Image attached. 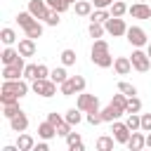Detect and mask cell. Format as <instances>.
<instances>
[{"instance_id": "cell-1", "label": "cell", "mask_w": 151, "mask_h": 151, "mask_svg": "<svg viewBox=\"0 0 151 151\" xmlns=\"http://www.w3.org/2000/svg\"><path fill=\"white\" fill-rule=\"evenodd\" d=\"M90 59H92V64H97L99 68H109V66H113V57H111V52H109V42H106L104 38H97V40L92 42Z\"/></svg>"}, {"instance_id": "cell-2", "label": "cell", "mask_w": 151, "mask_h": 151, "mask_svg": "<svg viewBox=\"0 0 151 151\" xmlns=\"http://www.w3.org/2000/svg\"><path fill=\"white\" fill-rule=\"evenodd\" d=\"M31 90H33L35 94H40V97L50 99V97H54V94H57V83H54L52 78H35V80L31 83Z\"/></svg>"}, {"instance_id": "cell-3", "label": "cell", "mask_w": 151, "mask_h": 151, "mask_svg": "<svg viewBox=\"0 0 151 151\" xmlns=\"http://www.w3.org/2000/svg\"><path fill=\"white\" fill-rule=\"evenodd\" d=\"M28 90H31V85H28L26 78H19V80H2V87H0V92H12V94H17L19 99L26 97Z\"/></svg>"}, {"instance_id": "cell-4", "label": "cell", "mask_w": 151, "mask_h": 151, "mask_svg": "<svg viewBox=\"0 0 151 151\" xmlns=\"http://www.w3.org/2000/svg\"><path fill=\"white\" fill-rule=\"evenodd\" d=\"M130 61H132V68L139 71V73H146L151 68V57L142 50V47H134L132 54H130Z\"/></svg>"}, {"instance_id": "cell-5", "label": "cell", "mask_w": 151, "mask_h": 151, "mask_svg": "<svg viewBox=\"0 0 151 151\" xmlns=\"http://www.w3.org/2000/svg\"><path fill=\"white\" fill-rule=\"evenodd\" d=\"M127 42L132 47H146L149 45V38H146V31L142 26H127V33H125Z\"/></svg>"}, {"instance_id": "cell-6", "label": "cell", "mask_w": 151, "mask_h": 151, "mask_svg": "<svg viewBox=\"0 0 151 151\" xmlns=\"http://www.w3.org/2000/svg\"><path fill=\"white\" fill-rule=\"evenodd\" d=\"M76 106H78L80 111H85V113H90V111H101V109H99V99H97L94 94H87L85 90H83V92H78Z\"/></svg>"}, {"instance_id": "cell-7", "label": "cell", "mask_w": 151, "mask_h": 151, "mask_svg": "<svg viewBox=\"0 0 151 151\" xmlns=\"http://www.w3.org/2000/svg\"><path fill=\"white\" fill-rule=\"evenodd\" d=\"M104 28H106V33H111L113 38H120V35L127 33V24H125L123 17H111V19L104 24Z\"/></svg>"}, {"instance_id": "cell-8", "label": "cell", "mask_w": 151, "mask_h": 151, "mask_svg": "<svg viewBox=\"0 0 151 151\" xmlns=\"http://www.w3.org/2000/svg\"><path fill=\"white\" fill-rule=\"evenodd\" d=\"M24 68H26L24 57L19 61H14V64H7L2 68V80H19V78H24Z\"/></svg>"}, {"instance_id": "cell-9", "label": "cell", "mask_w": 151, "mask_h": 151, "mask_svg": "<svg viewBox=\"0 0 151 151\" xmlns=\"http://www.w3.org/2000/svg\"><path fill=\"white\" fill-rule=\"evenodd\" d=\"M111 132H113V137H116L118 144H127V139L132 134V130L127 127V123H120V120H113L111 123Z\"/></svg>"}, {"instance_id": "cell-10", "label": "cell", "mask_w": 151, "mask_h": 151, "mask_svg": "<svg viewBox=\"0 0 151 151\" xmlns=\"http://www.w3.org/2000/svg\"><path fill=\"white\" fill-rule=\"evenodd\" d=\"M127 14L132 19H151V7L146 2H134V5L127 7Z\"/></svg>"}, {"instance_id": "cell-11", "label": "cell", "mask_w": 151, "mask_h": 151, "mask_svg": "<svg viewBox=\"0 0 151 151\" xmlns=\"http://www.w3.org/2000/svg\"><path fill=\"white\" fill-rule=\"evenodd\" d=\"M130 151H142L144 146H146V134H144V130L139 132V130H134L132 134H130V139H127V144H125Z\"/></svg>"}, {"instance_id": "cell-12", "label": "cell", "mask_w": 151, "mask_h": 151, "mask_svg": "<svg viewBox=\"0 0 151 151\" xmlns=\"http://www.w3.org/2000/svg\"><path fill=\"white\" fill-rule=\"evenodd\" d=\"M28 12H31L35 19H45L47 12H50V7H47L45 0H28Z\"/></svg>"}, {"instance_id": "cell-13", "label": "cell", "mask_w": 151, "mask_h": 151, "mask_svg": "<svg viewBox=\"0 0 151 151\" xmlns=\"http://www.w3.org/2000/svg\"><path fill=\"white\" fill-rule=\"evenodd\" d=\"M113 71H116L118 76H127V73L132 71L130 57H116V59H113Z\"/></svg>"}, {"instance_id": "cell-14", "label": "cell", "mask_w": 151, "mask_h": 151, "mask_svg": "<svg viewBox=\"0 0 151 151\" xmlns=\"http://www.w3.org/2000/svg\"><path fill=\"white\" fill-rule=\"evenodd\" d=\"M17 50L21 52V57H33V54H35V40L26 35V38H21V40H19Z\"/></svg>"}, {"instance_id": "cell-15", "label": "cell", "mask_w": 151, "mask_h": 151, "mask_svg": "<svg viewBox=\"0 0 151 151\" xmlns=\"http://www.w3.org/2000/svg\"><path fill=\"white\" fill-rule=\"evenodd\" d=\"M0 59H2V64L7 66V64H14V61H19V59H21V52H19L17 47H12V45H5V50H2Z\"/></svg>"}, {"instance_id": "cell-16", "label": "cell", "mask_w": 151, "mask_h": 151, "mask_svg": "<svg viewBox=\"0 0 151 151\" xmlns=\"http://www.w3.org/2000/svg\"><path fill=\"white\" fill-rule=\"evenodd\" d=\"M123 113H125V111L118 109L116 104H109L106 109H101V118H104V123H113V120H118Z\"/></svg>"}, {"instance_id": "cell-17", "label": "cell", "mask_w": 151, "mask_h": 151, "mask_svg": "<svg viewBox=\"0 0 151 151\" xmlns=\"http://www.w3.org/2000/svg\"><path fill=\"white\" fill-rule=\"evenodd\" d=\"M9 127L19 134V132H26V127H28V118H26V113L21 111V113H17L14 118H9Z\"/></svg>"}, {"instance_id": "cell-18", "label": "cell", "mask_w": 151, "mask_h": 151, "mask_svg": "<svg viewBox=\"0 0 151 151\" xmlns=\"http://www.w3.org/2000/svg\"><path fill=\"white\" fill-rule=\"evenodd\" d=\"M38 137L40 139H52V137H57V125H52L50 120H45V123H40L38 125Z\"/></svg>"}, {"instance_id": "cell-19", "label": "cell", "mask_w": 151, "mask_h": 151, "mask_svg": "<svg viewBox=\"0 0 151 151\" xmlns=\"http://www.w3.org/2000/svg\"><path fill=\"white\" fill-rule=\"evenodd\" d=\"M17 146H19V151H33V146H35V139H33L31 134H26V132H19Z\"/></svg>"}, {"instance_id": "cell-20", "label": "cell", "mask_w": 151, "mask_h": 151, "mask_svg": "<svg viewBox=\"0 0 151 151\" xmlns=\"http://www.w3.org/2000/svg\"><path fill=\"white\" fill-rule=\"evenodd\" d=\"M73 7H76V14H78V17H90V14L94 12V9H92V7H94L92 0H78Z\"/></svg>"}, {"instance_id": "cell-21", "label": "cell", "mask_w": 151, "mask_h": 151, "mask_svg": "<svg viewBox=\"0 0 151 151\" xmlns=\"http://www.w3.org/2000/svg\"><path fill=\"white\" fill-rule=\"evenodd\" d=\"M66 144H68L71 151H83V149H85V146H83V139H80L78 132H68V134H66Z\"/></svg>"}, {"instance_id": "cell-22", "label": "cell", "mask_w": 151, "mask_h": 151, "mask_svg": "<svg viewBox=\"0 0 151 151\" xmlns=\"http://www.w3.org/2000/svg\"><path fill=\"white\" fill-rule=\"evenodd\" d=\"M83 113H85V111H80L78 106H76V109H68V111H66V116H64V120H66V123H71V125H78V123L83 120Z\"/></svg>"}, {"instance_id": "cell-23", "label": "cell", "mask_w": 151, "mask_h": 151, "mask_svg": "<svg viewBox=\"0 0 151 151\" xmlns=\"http://www.w3.org/2000/svg\"><path fill=\"white\" fill-rule=\"evenodd\" d=\"M113 144H116V137H109V134H101L97 139V149L99 151H113Z\"/></svg>"}, {"instance_id": "cell-24", "label": "cell", "mask_w": 151, "mask_h": 151, "mask_svg": "<svg viewBox=\"0 0 151 151\" xmlns=\"http://www.w3.org/2000/svg\"><path fill=\"white\" fill-rule=\"evenodd\" d=\"M24 33H26L28 38H33V40H35V38H40V35H42V24L35 19L31 26H26V28H24Z\"/></svg>"}, {"instance_id": "cell-25", "label": "cell", "mask_w": 151, "mask_h": 151, "mask_svg": "<svg viewBox=\"0 0 151 151\" xmlns=\"http://www.w3.org/2000/svg\"><path fill=\"white\" fill-rule=\"evenodd\" d=\"M0 40H2L5 45H14V42H17V31L9 28V26H5V28L0 31Z\"/></svg>"}, {"instance_id": "cell-26", "label": "cell", "mask_w": 151, "mask_h": 151, "mask_svg": "<svg viewBox=\"0 0 151 151\" xmlns=\"http://www.w3.org/2000/svg\"><path fill=\"white\" fill-rule=\"evenodd\" d=\"M90 19L97 21V24H106V21L111 19V9H94V12L90 14Z\"/></svg>"}, {"instance_id": "cell-27", "label": "cell", "mask_w": 151, "mask_h": 151, "mask_svg": "<svg viewBox=\"0 0 151 151\" xmlns=\"http://www.w3.org/2000/svg\"><path fill=\"white\" fill-rule=\"evenodd\" d=\"M33 21H35V17H33V14L28 12V9H26V12H19V14H17V24H19L21 28H26V26H31Z\"/></svg>"}, {"instance_id": "cell-28", "label": "cell", "mask_w": 151, "mask_h": 151, "mask_svg": "<svg viewBox=\"0 0 151 151\" xmlns=\"http://www.w3.org/2000/svg\"><path fill=\"white\" fill-rule=\"evenodd\" d=\"M104 31H106V28H104V24H97V21H90V26H87L90 38H94V40H97V38H101V35H104Z\"/></svg>"}, {"instance_id": "cell-29", "label": "cell", "mask_w": 151, "mask_h": 151, "mask_svg": "<svg viewBox=\"0 0 151 151\" xmlns=\"http://www.w3.org/2000/svg\"><path fill=\"white\" fill-rule=\"evenodd\" d=\"M142 111V101H139V97L134 94V97H127V106H125V113H139Z\"/></svg>"}, {"instance_id": "cell-30", "label": "cell", "mask_w": 151, "mask_h": 151, "mask_svg": "<svg viewBox=\"0 0 151 151\" xmlns=\"http://www.w3.org/2000/svg\"><path fill=\"white\" fill-rule=\"evenodd\" d=\"M17 113H21V109H19V101H14V104H2V116L9 120V118H14Z\"/></svg>"}, {"instance_id": "cell-31", "label": "cell", "mask_w": 151, "mask_h": 151, "mask_svg": "<svg viewBox=\"0 0 151 151\" xmlns=\"http://www.w3.org/2000/svg\"><path fill=\"white\" fill-rule=\"evenodd\" d=\"M125 123H127V127H130L132 132H134V130H142V116H139V113H127Z\"/></svg>"}, {"instance_id": "cell-32", "label": "cell", "mask_w": 151, "mask_h": 151, "mask_svg": "<svg viewBox=\"0 0 151 151\" xmlns=\"http://www.w3.org/2000/svg\"><path fill=\"white\" fill-rule=\"evenodd\" d=\"M45 2H47V7H50V9H57V12H61V14L71 7V2H68V0H45Z\"/></svg>"}, {"instance_id": "cell-33", "label": "cell", "mask_w": 151, "mask_h": 151, "mask_svg": "<svg viewBox=\"0 0 151 151\" xmlns=\"http://www.w3.org/2000/svg\"><path fill=\"white\" fill-rule=\"evenodd\" d=\"M109 9H111V17H123V14H127V5H125L123 0H116Z\"/></svg>"}, {"instance_id": "cell-34", "label": "cell", "mask_w": 151, "mask_h": 151, "mask_svg": "<svg viewBox=\"0 0 151 151\" xmlns=\"http://www.w3.org/2000/svg\"><path fill=\"white\" fill-rule=\"evenodd\" d=\"M50 78H52V80H54L57 85H61V83H64V80L68 78V73H66V68H64V66H59V68H54V71L50 73Z\"/></svg>"}, {"instance_id": "cell-35", "label": "cell", "mask_w": 151, "mask_h": 151, "mask_svg": "<svg viewBox=\"0 0 151 151\" xmlns=\"http://www.w3.org/2000/svg\"><path fill=\"white\" fill-rule=\"evenodd\" d=\"M59 17H61V12H57V9H50V12H47V17H45L42 21H45L47 26H59V21H61Z\"/></svg>"}, {"instance_id": "cell-36", "label": "cell", "mask_w": 151, "mask_h": 151, "mask_svg": "<svg viewBox=\"0 0 151 151\" xmlns=\"http://www.w3.org/2000/svg\"><path fill=\"white\" fill-rule=\"evenodd\" d=\"M59 59H61L64 66H73V64H76V50H64Z\"/></svg>"}, {"instance_id": "cell-37", "label": "cell", "mask_w": 151, "mask_h": 151, "mask_svg": "<svg viewBox=\"0 0 151 151\" xmlns=\"http://www.w3.org/2000/svg\"><path fill=\"white\" fill-rule=\"evenodd\" d=\"M24 78H26L28 83H33V80L38 78V64H26V68H24Z\"/></svg>"}, {"instance_id": "cell-38", "label": "cell", "mask_w": 151, "mask_h": 151, "mask_svg": "<svg viewBox=\"0 0 151 151\" xmlns=\"http://www.w3.org/2000/svg\"><path fill=\"white\" fill-rule=\"evenodd\" d=\"M68 80H71V85H73L76 94H78V92H83V90H85V85H87L83 76H68Z\"/></svg>"}, {"instance_id": "cell-39", "label": "cell", "mask_w": 151, "mask_h": 151, "mask_svg": "<svg viewBox=\"0 0 151 151\" xmlns=\"http://www.w3.org/2000/svg\"><path fill=\"white\" fill-rule=\"evenodd\" d=\"M118 90H120L123 94H127V97H134V94H137V87H134L132 83H125V80L118 83Z\"/></svg>"}, {"instance_id": "cell-40", "label": "cell", "mask_w": 151, "mask_h": 151, "mask_svg": "<svg viewBox=\"0 0 151 151\" xmlns=\"http://www.w3.org/2000/svg\"><path fill=\"white\" fill-rule=\"evenodd\" d=\"M111 104H116L118 109H123V111H125V106H127V94H123V92L118 90V94H113V99H111Z\"/></svg>"}, {"instance_id": "cell-41", "label": "cell", "mask_w": 151, "mask_h": 151, "mask_svg": "<svg viewBox=\"0 0 151 151\" xmlns=\"http://www.w3.org/2000/svg\"><path fill=\"white\" fill-rule=\"evenodd\" d=\"M85 120H87L90 125H99V123H104L101 111H90V113H85Z\"/></svg>"}, {"instance_id": "cell-42", "label": "cell", "mask_w": 151, "mask_h": 151, "mask_svg": "<svg viewBox=\"0 0 151 151\" xmlns=\"http://www.w3.org/2000/svg\"><path fill=\"white\" fill-rule=\"evenodd\" d=\"M59 92H61L64 97H73V94H76V90H73V85H71V80H68V78L59 85Z\"/></svg>"}, {"instance_id": "cell-43", "label": "cell", "mask_w": 151, "mask_h": 151, "mask_svg": "<svg viewBox=\"0 0 151 151\" xmlns=\"http://www.w3.org/2000/svg\"><path fill=\"white\" fill-rule=\"evenodd\" d=\"M0 101L2 104H14V101H19V97L12 94V92H0Z\"/></svg>"}, {"instance_id": "cell-44", "label": "cell", "mask_w": 151, "mask_h": 151, "mask_svg": "<svg viewBox=\"0 0 151 151\" xmlns=\"http://www.w3.org/2000/svg\"><path fill=\"white\" fill-rule=\"evenodd\" d=\"M71 127H73V125L64 120V123H59V125H57V134H59V137H66V134L71 132Z\"/></svg>"}, {"instance_id": "cell-45", "label": "cell", "mask_w": 151, "mask_h": 151, "mask_svg": "<svg viewBox=\"0 0 151 151\" xmlns=\"http://www.w3.org/2000/svg\"><path fill=\"white\" fill-rule=\"evenodd\" d=\"M116 0H92V5H94V9H109L111 5H113Z\"/></svg>"}, {"instance_id": "cell-46", "label": "cell", "mask_w": 151, "mask_h": 151, "mask_svg": "<svg viewBox=\"0 0 151 151\" xmlns=\"http://www.w3.org/2000/svg\"><path fill=\"white\" fill-rule=\"evenodd\" d=\"M142 130L151 132V113H142Z\"/></svg>"}, {"instance_id": "cell-47", "label": "cell", "mask_w": 151, "mask_h": 151, "mask_svg": "<svg viewBox=\"0 0 151 151\" xmlns=\"http://www.w3.org/2000/svg\"><path fill=\"white\" fill-rule=\"evenodd\" d=\"M47 120H50L52 125H59V123H64V118H61L57 111H50V113H47Z\"/></svg>"}, {"instance_id": "cell-48", "label": "cell", "mask_w": 151, "mask_h": 151, "mask_svg": "<svg viewBox=\"0 0 151 151\" xmlns=\"http://www.w3.org/2000/svg\"><path fill=\"white\" fill-rule=\"evenodd\" d=\"M50 73H52V71H50L45 64H38V78H50Z\"/></svg>"}, {"instance_id": "cell-49", "label": "cell", "mask_w": 151, "mask_h": 151, "mask_svg": "<svg viewBox=\"0 0 151 151\" xmlns=\"http://www.w3.org/2000/svg\"><path fill=\"white\" fill-rule=\"evenodd\" d=\"M47 149H50V146H47V139H42L40 144H35V146H33V151H47Z\"/></svg>"}, {"instance_id": "cell-50", "label": "cell", "mask_w": 151, "mask_h": 151, "mask_svg": "<svg viewBox=\"0 0 151 151\" xmlns=\"http://www.w3.org/2000/svg\"><path fill=\"white\" fill-rule=\"evenodd\" d=\"M146 146L151 149V132H146Z\"/></svg>"}, {"instance_id": "cell-51", "label": "cell", "mask_w": 151, "mask_h": 151, "mask_svg": "<svg viewBox=\"0 0 151 151\" xmlns=\"http://www.w3.org/2000/svg\"><path fill=\"white\" fill-rule=\"evenodd\" d=\"M146 54H149V57H151V42H149V45H146Z\"/></svg>"}, {"instance_id": "cell-52", "label": "cell", "mask_w": 151, "mask_h": 151, "mask_svg": "<svg viewBox=\"0 0 151 151\" xmlns=\"http://www.w3.org/2000/svg\"><path fill=\"white\" fill-rule=\"evenodd\" d=\"M68 2H71V5H76V2H78V0H68Z\"/></svg>"}, {"instance_id": "cell-53", "label": "cell", "mask_w": 151, "mask_h": 151, "mask_svg": "<svg viewBox=\"0 0 151 151\" xmlns=\"http://www.w3.org/2000/svg\"><path fill=\"white\" fill-rule=\"evenodd\" d=\"M139 2H146V0H139Z\"/></svg>"}]
</instances>
